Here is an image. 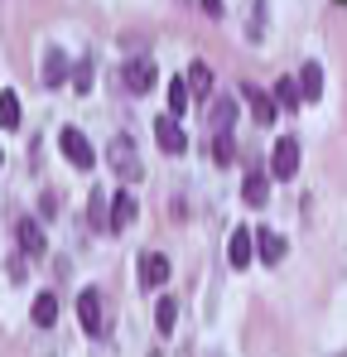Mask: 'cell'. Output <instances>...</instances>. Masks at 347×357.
Instances as JSON below:
<instances>
[{"instance_id": "cell-7", "label": "cell", "mask_w": 347, "mask_h": 357, "mask_svg": "<svg viewBox=\"0 0 347 357\" xmlns=\"http://www.w3.org/2000/svg\"><path fill=\"white\" fill-rule=\"evenodd\" d=\"M164 280H169V256L150 251V256L140 261V285H145V290H160Z\"/></svg>"}, {"instance_id": "cell-4", "label": "cell", "mask_w": 347, "mask_h": 357, "mask_svg": "<svg viewBox=\"0 0 347 357\" xmlns=\"http://www.w3.org/2000/svg\"><path fill=\"white\" fill-rule=\"evenodd\" d=\"M155 140H160V150H164V155H183V150H188V135H183V126H178L174 116L155 121Z\"/></svg>"}, {"instance_id": "cell-13", "label": "cell", "mask_w": 347, "mask_h": 357, "mask_svg": "<svg viewBox=\"0 0 347 357\" xmlns=\"http://www.w3.org/2000/svg\"><path fill=\"white\" fill-rule=\"evenodd\" d=\"M246 102H251V112H256V126H270V121H275V102H270V92L246 87Z\"/></svg>"}, {"instance_id": "cell-16", "label": "cell", "mask_w": 347, "mask_h": 357, "mask_svg": "<svg viewBox=\"0 0 347 357\" xmlns=\"http://www.w3.org/2000/svg\"><path fill=\"white\" fill-rule=\"evenodd\" d=\"M0 126L5 130H20V92H0Z\"/></svg>"}, {"instance_id": "cell-11", "label": "cell", "mask_w": 347, "mask_h": 357, "mask_svg": "<svg viewBox=\"0 0 347 357\" xmlns=\"http://www.w3.org/2000/svg\"><path fill=\"white\" fill-rule=\"evenodd\" d=\"M188 97H213V68L208 63H188Z\"/></svg>"}, {"instance_id": "cell-18", "label": "cell", "mask_w": 347, "mask_h": 357, "mask_svg": "<svg viewBox=\"0 0 347 357\" xmlns=\"http://www.w3.org/2000/svg\"><path fill=\"white\" fill-rule=\"evenodd\" d=\"M63 77H68V63H63V54H58V49H49V59H44V82H49V87H58Z\"/></svg>"}, {"instance_id": "cell-12", "label": "cell", "mask_w": 347, "mask_h": 357, "mask_svg": "<svg viewBox=\"0 0 347 357\" xmlns=\"http://www.w3.org/2000/svg\"><path fill=\"white\" fill-rule=\"evenodd\" d=\"M227 256H231V266H251V256H256V246H251V232L246 227H236L227 241Z\"/></svg>"}, {"instance_id": "cell-24", "label": "cell", "mask_w": 347, "mask_h": 357, "mask_svg": "<svg viewBox=\"0 0 347 357\" xmlns=\"http://www.w3.org/2000/svg\"><path fill=\"white\" fill-rule=\"evenodd\" d=\"M102 222H107V198L92 193V227H102Z\"/></svg>"}, {"instance_id": "cell-19", "label": "cell", "mask_w": 347, "mask_h": 357, "mask_svg": "<svg viewBox=\"0 0 347 357\" xmlns=\"http://www.w3.org/2000/svg\"><path fill=\"white\" fill-rule=\"evenodd\" d=\"M270 102H275V112H280V107H289V112L299 107V92H294V77H280V82H275V97H270Z\"/></svg>"}, {"instance_id": "cell-5", "label": "cell", "mask_w": 347, "mask_h": 357, "mask_svg": "<svg viewBox=\"0 0 347 357\" xmlns=\"http://www.w3.org/2000/svg\"><path fill=\"white\" fill-rule=\"evenodd\" d=\"M121 82H125L130 92H140V97H145V92L155 87V63H150V59H130L125 68H121Z\"/></svg>"}, {"instance_id": "cell-1", "label": "cell", "mask_w": 347, "mask_h": 357, "mask_svg": "<svg viewBox=\"0 0 347 357\" xmlns=\"http://www.w3.org/2000/svg\"><path fill=\"white\" fill-rule=\"evenodd\" d=\"M107 160H111V169L121 174V183H140V150H135V140L130 135H116L111 145H107Z\"/></svg>"}, {"instance_id": "cell-6", "label": "cell", "mask_w": 347, "mask_h": 357, "mask_svg": "<svg viewBox=\"0 0 347 357\" xmlns=\"http://www.w3.org/2000/svg\"><path fill=\"white\" fill-rule=\"evenodd\" d=\"M270 169H275V178H294V169H299V140H275Z\"/></svg>"}, {"instance_id": "cell-25", "label": "cell", "mask_w": 347, "mask_h": 357, "mask_svg": "<svg viewBox=\"0 0 347 357\" xmlns=\"http://www.w3.org/2000/svg\"><path fill=\"white\" fill-rule=\"evenodd\" d=\"M77 87H82V92L92 87V63H82V68H77Z\"/></svg>"}, {"instance_id": "cell-17", "label": "cell", "mask_w": 347, "mask_h": 357, "mask_svg": "<svg viewBox=\"0 0 347 357\" xmlns=\"http://www.w3.org/2000/svg\"><path fill=\"white\" fill-rule=\"evenodd\" d=\"M231 121H236V107H231L227 97H217V107H213V135H227Z\"/></svg>"}, {"instance_id": "cell-9", "label": "cell", "mask_w": 347, "mask_h": 357, "mask_svg": "<svg viewBox=\"0 0 347 357\" xmlns=\"http://www.w3.org/2000/svg\"><path fill=\"white\" fill-rule=\"evenodd\" d=\"M77 314H82L87 333H102V290H82L77 295Z\"/></svg>"}, {"instance_id": "cell-14", "label": "cell", "mask_w": 347, "mask_h": 357, "mask_svg": "<svg viewBox=\"0 0 347 357\" xmlns=\"http://www.w3.org/2000/svg\"><path fill=\"white\" fill-rule=\"evenodd\" d=\"M15 237H20V246H24L29 256H44V227H39V222H29V218H24Z\"/></svg>"}, {"instance_id": "cell-10", "label": "cell", "mask_w": 347, "mask_h": 357, "mask_svg": "<svg viewBox=\"0 0 347 357\" xmlns=\"http://www.w3.org/2000/svg\"><path fill=\"white\" fill-rule=\"evenodd\" d=\"M294 92H299V102H318V92H323V68H318V63H304Z\"/></svg>"}, {"instance_id": "cell-22", "label": "cell", "mask_w": 347, "mask_h": 357, "mask_svg": "<svg viewBox=\"0 0 347 357\" xmlns=\"http://www.w3.org/2000/svg\"><path fill=\"white\" fill-rule=\"evenodd\" d=\"M265 193H270V188H265V178H261V174H251V178H246V188H241V198H246L251 208H261Z\"/></svg>"}, {"instance_id": "cell-20", "label": "cell", "mask_w": 347, "mask_h": 357, "mask_svg": "<svg viewBox=\"0 0 347 357\" xmlns=\"http://www.w3.org/2000/svg\"><path fill=\"white\" fill-rule=\"evenodd\" d=\"M155 324H160V333H174V324H178V304H174V299H160Z\"/></svg>"}, {"instance_id": "cell-21", "label": "cell", "mask_w": 347, "mask_h": 357, "mask_svg": "<svg viewBox=\"0 0 347 357\" xmlns=\"http://www.w3.org/2000/svg\"><path fill=\"white\" fill-rule=\"evenodd\" d=\"M183 107H188V87H183V77H174V82H169V116L178 121V116H183Z\"/></svg>"}, {"instance_id": "cell-26", "label": "cell", "mask_w": 347, "mask_h": 357, "mask_svg": "<svg viewBox=\"0 0 347 357\" xmlns=\"http://www.w3.org/2000/svg\"><path fill=\"white\" fill-rule=\"evenodd\" d=\"M0 160H5V155H0Z\"/></svg>"}, {"instance_id": "cell-8", "label": "cell", "mask_w": 347, "mask_h": 357, "mask_svg": "<svg viewBox=\"0 0 347 357\" xmlns=\"http://www.w3.org/2000/svg\"><path fill=\"white\" fill-rule=\"evenodd\" d=\"M251 246L261 251V261H265V266H280V261H285V237H280V232H270V227H261V232L251 237Z\"/></svg>"}, {"instance_id": "cell-23", "label": "cell", "mask_w": 347, "mask_h": 357, "mask_svg": "<svg viewBox=\"0 0 347 357\" xmlns=\"http://www.w3.org/2000/svg\"><path fill=\"white\" fill-rule=\"evenodd\" d=\"M213 160H217V165H227V160H231V135H217V145H213Z\"/></svg>"}, {"instance_id": "cell-3", "label": "cell", "mask_w": 347, "mask_h": 357, "mask_svg": "<svg viewBox=\"0 0 347 357\" xmlns=\"http://www.w3.org/2000/svg\"><path fill=\"white\" fill-rule=\"evenodd\" d=\"M135 213H140V203H135V193L130 188H121L111 203H107V227L111 232H121V227H130L135 222Z\"/></svg>"}, {"instance_id": "cell-2", "label": "cell", "mask_w": 347, "mask_h": 357, "mask_svg": "<svg viewBox=\"0 0 347 357\" xmlns=\"http://www.w3.org/2000/svg\"><path fill=\"white\" fill-rule=\"evenodd\" d=\"M58 145H63V155L77 165V169H92L97 165V150H92V140L77 130V126H63V135H58Z\"/></svg>"}, {"instance_id": "cell-15", "label": "cell", "mask_w": 347, "mask_h": 357, "mask_svg": "<svg viewBox=\"0 0 347 357\" xmlns=\"http://www.w3.org/2000/svg\"><path fill=\"white\" fill-rule=\"evenodd\" d=\"M29 319H34L39 328H54V324H58V295H39V299H34V314H29Z\"/></svg>"}]
</instances>
